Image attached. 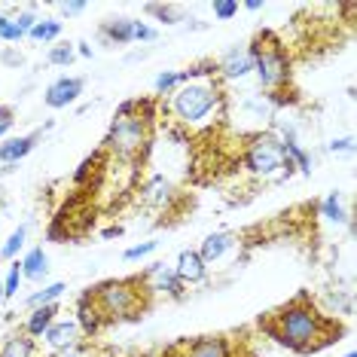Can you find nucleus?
<instances>
[{
    "mask_svg": "<svg viewBox=\"0 0 357 357\" xmlns=\"http://www.w3.org/2000/svg\"><path fill=\"white\" fill-rule=\"evenodd\" d=\"M61 31H64V22L46 15V19H37V25L31 28L28 40H34V43H55V40L61 37Z\"/></svg>",
    "mask_w": 357,
    "mask_h": 357,
    "instance_id": "obj_23",
    "label": "nucleus"
},
{
    "mask_svg": "<svg viewBox=\"0 0 357 357\" xmlns=\"http://www.w3.org/2000/svg\"><path fill=\"white\" fill-rule=\"evenodd\" d=\"M0 61H3V64H15V68H19V64H22V55H15V52H0Z\"/></svg>",
    "mask_w": 357,
    "mask_h": 357,
    "instance_id": "obj_40",
    "label": "nucleus"
},
{
    "mask_svg": "<svg viewBox=\"0 0 357 357\" xmlns=\"http://www.w3.org/2000/svg\"><path fill=\"white\" fill-rule=\"evenodd\" d=\"M25 241H28V226H15V229L10 232V238L3 241V248H0V259L3 263H13V259H19V254L25 250Z\"/></svg>",
    "mask_w": 357,
    "mask_h": 357,
    "instance_id": "obj_24",
    "label": "nucleus"
},
{
    "mask_svg": "<svg viewBox=\"0 0 357 357\" xmlns=\"http://www.w3.org/2000/svg\"><path fill=\"white\" fill-rule=\"evenodd\" d=\"M77 59V50H74V43H59V46H52L50 52H46V61L55 64V68H70Z\"/></svg>",
    "mask_w": 357,
    "mask_h": 357,
    "instance_id": "obj_27",
    "label": "nucleus"
},
{
    "mask_svg": "<svg viewBox=\"0 0 357 357\" xmlns=\"http://www.w3.org/2000/svg\"><path fill=\"white\" fill-rule=\"evenodd\" d=\"M0 303H3V281H0Z\"/></svg>",
    "mask_w": 357,
    "mask_h": 357,
    "instance_id": "obj_42",
    "label": "nucleus"
},
{
    "mask_svg": "<svg viewBox=\"0 0 357 357\" xmlns=\"http://www.w3.org/2000/svg\"><path fill=\"white\" fill-rule=\"evenodd\" d=\"M95 308L101 312L104 324L107 321H128L144 312L147 294L141 290V278H123V281H104L95 290H89Z\"/></svg>",
    "mask_w": 357,
    "mask_h": 357,
    "instance_id": "obj_4",
    "label": "nucleus"
},
{
    "mask_svg": "<svg viewBox=\"0 0 357 357\" xmlns=\"http://www.w3.org/2000/svg\"><path fill=\"white\" fill-rule=\"evenodd\" d=\"M0 40H3V43H22V40H25V34L19 31L13 15H0Z\"/></svg>",
    "mask_w": 357,
    "mask_h": 357,
    "instance_id": "obj_30",
    "label": "nucleus"
},
{
    "mask_svg": "<svg viewBox=\"0 0 357 357\" xmlns=\"http://www.w3.org/2000/svg\"><path fill=\"white\" fill-rule=\"evenodd\" d=\"M165 107L177 126L199 132L223 116V92L217 79H186L168 95Z\"/></svg>",
    "mask_w": 357,
    "mask_h": 357,
    "instance_id": "obj_2",
    "label": "nucleus"
},
{
    "mask_svg": "<svg viewBox=\"0 0 357 357\" xmlns=\"http://www.w3.org/2000/svg\"><path fill=\"white\" fill-rule=\"evenodd\" d=\"M74 321L79 324V330H83V336H95L101 327H104V318H101V312L95 308L92 303V296H79V303H77V314H74Z\"/></svg>",
    "mask_w": 357,
    "mask_h": 357,
    "instance_id": "obj_19",
    "label": "nucleus"
},
{
    "mask_svg": "<svg viewBox=\"0 0 357 357\" xmlns=\"http://www.w3.org/2000/svg\"><path fill=\"white\" fill-rule=\"evenodd\" d=\"M101 40L107 46H128L135 43V19L128 15H110V19L101 22Z\"/></svg>",
    "mask_w": 357,
    "mask_h": 357,
    "instance_id": "obj_14",
    "label": "nucleus"
},
{
    "mask_svg": "<svg viewBox=\"0 0 357 357\" xmlns=\"http://www.w3.org/2000/svg\"><path fill=\"white\" fill-rule=\"evenodd\" d=\"M321 217H327L330 223H348V214H345V208H342V199H339V192H330V196L321 202Z\"/></svg>",
    "mask_w": 357,
    "mask_h": 357,
    "instance_id": "obj_25",
    "label": "nucleus"
},
{
    "mask_svg": "<svg viewBox=\"0 0 357 357\" xmlns=\"http://www.w3.org/2000/svg\"><path fill=\"white\" fill-rule=\"evenodd\" d=\"M83 89H86V79L83 77H59V79H52V83L46 86L43 104L50 110H64V107H70V104L79 101Z\"/></svg>",
    "mask_w": 357,
    "mask_h": 357,
    "instance_id": "obj_8",
    "label": "nucleus"
},
{
    "mask_svg": "<svg viewBox=\"0 0 357 357\" xmlns=\"http://www.w3.org/2000/svg\"><path fill=\"white\" fill-rule=\"evenodd\" d=\"M330 150L333 153H351L354 150V137H339V141L330 144Z\"/></svg>",
    "mask_w": 357,
    "mask_h": 357,
    "instance_id": "obj_38",
    "label": "nucleus"
},
{
    "mask_svg": "<svg viewBox=\"0 0 357 357\" xmlns=\"http://www.w3.org/2000/svg\"><path fill=\"white\" fill-rule=\"evenodd\" d=\"M141 287L144 294H168V296H183V284L177 281L174 266L168 263H153L147 272L141 275Z\"/></svg>",
    "mask_w": 357,
    "mask_h": 357,
    "instance_id": "obj_9",
    "label": "nucleus"
},
{
    "mask_svg": "<svg viewBox=\"0 0 357 357\" xmlns=\"http://www.w3.org/2000/svg\"><path fill=\"white\" fill-rule=\"evenodd\" d=\"M79 342H86V336H83V330H79V324L74 318H59L43 336H40V345H43L50 354L68 351V348H74Z\"/></svg>",
    "mask_w": 357,
    "mask_h": 357,
    "instance_id": "obj_7",
    "label": "nucleus"
},
{
    "mask_svg": "<svg viewBox=\"0 0 357 357\" xmlns=\"http://www.w3.org/2000/svg\"><path fill=\"white\" fill-rule=\"evenodd\" d=\"M64 290H68V284H64V281L43 284V287L34 290V294L25 299V305H28V308H37V305H59V299L64 296Z\"/></svg>",
    "mask_w": 357,
    "mask_h": 357,
    "instance_id": "obj_22",
    "label": "nucleus"
},
{
    "mask_svg": "<svg viewBox=\"0 0 357 357\" xmlns=\"http://www.w3.org/2000/svg\"><path fill=\"white\" fill-rule=\"evenodd\" d=\"M55 321H59V305H37V308H31L28 312L22 333H25L28 339H34V342H40V336H43Z\"/></svg>",
    "mask_w": 357,
    "mask_h": 357,
    "instance_id": "obj_16",
    "label": "nucleus"
},
{
    "mask_svg": "<svg viewBox=\"0 0 357 357\" xmlns=\"http://www.w3.org/2000/svg\"><path fill=\"white\" fill-rule=\"evenodd\" d=\"M15 126V110L6 107V104H0V141H3L6 135H10V128Z\"/></svg>",
    "mask_w": 357,
    "mask_h": 357,
    "instance_id": "obj_37",
    "label": "nucleus"
},
{
    "mask_svg": "<svg viewBox=\"0 0 357 357\" xmlns=\"http://www.w3.org/2000/svg\"><path fill=\"white\" fill-rule=\"evenodd\" d=\"M245 10L248 13H259V10H263V3H259V0H250V3H245Z\"/></svg>",
    "mask_w": 357,
    "mask_h": 357,
    "instance_id": "obj_41",
    "label": "nucleus"
},
{
    "mask_svg": "<svg viewBox=\"0 0 357 357\" xmlns=\"http://www.w3.org/2000/svg\"><path fill=\"white\" fill-rule=\"evenodd\" d=\"M156 37H159V31H156V28H150L147 22L135 19V43H153Z\"/></svg>",
    "mask_w": 357,
    "mask_h": 357,
    "instance_id": "obj_34",
    "label": "nucleus"
},
{
    "mask_svg": "<svg viewBox=\"0 0 357 357\" xmlns=\"http://www.w3.org/2000/svg\"><path fill=\"white\" fill-rule=\"evenodd\" d=\"M0 281H3V299H15L22 281H25V278H22V263H19V259H13V263L6 266V275Z\"/></svg>",
    "mask_w": 357,
    "mask_h": 357,
    "instance_id": "obj_26",
    "label": "nucleus"
},
{
    "mask_svg": "<svg viewBox=\"0 0 357 357\" xmlns=\"http://www.w3.org/2000/svg\"><path fill=\"white\" fill-rule=\"evenodd\" d=\"M147 13L159 15L165 25H174V22L181 19V10H177V6H165V3H147Z\"/></svg>",
    "mask_w": 357,
    "mask_h": 357,
    "instance_id": "obj_32",
    "label": "nucleus"
},
{
    "mask_svg": "<svg viewBox=\"0 0 357 357\" xmlns=\"http://www.w3.org/2000/svg\"><path fill=\"white\" fill-rule=\"evenodd\" d=\"M19 263H22V278H25V281L43 284V281H46V275H50V257H46L43 245H37V248L25 250V254L19 257Z\"/></svg>",
    "mask_w": 357,
    "mask_h": 357,
    "instance_id": "obj_15",
    "label": "nucleus"
},
{
    "mask_svg": "<svg viewBox=\"0 0 357 357\" xmlns=\"http://www.w3.org/2000/svg\"><path fill=\"white\" fill-rule=\"evenodd\" d=\"M86 0H61V3H55V10H59L61 15H68V19H74V15L86 13Z\"/></svg>",
    "mask_w": 357,
    "mask_h": 357,
    "instance_id": "obj_35",
    "label": "nucleus"
},
{
    "mask_svg": "<svg viewBox=\"0 0 357 357\" xmlns=\"http://www.w3.org/2000/svg\"><path fill=\"white\" fill-rule=\"evenodd\" d=\"M183 83V77H181V70H162V74L153 79V89H156V95L159 98H165V95H172L177 86Z\"/></svg>",
    "mask_w": 357,
    "mask_h": 357,
    "instance_id": "obj_28",
    "label": "nucleus"
},
{
    "mask_svg": "<svg viewBox=\"0 0 357 357\" xmlns=\"http://www.w3.org/2000/svg\"><path fill=\"white\" fill-rule=\"evenodd\" d=\"M37 19H40V15L34 13V6H28L25 13H19V15H15V25H19V31L28 37V34H31V28L37 25Z\"/></svg>",
    "mask_w": 357,
    "mask_h": 357,
    "instance_id": "obj_36",
    "label": "nucleus"
},
{
    "mask_svg": "<svg viewBox=\"0 0 357 357\" xmlns=\"http://www.w3.org/2000/svg\"><path fill=\"white\" fill-rule=\"evenodd\" d=\"M250 74H254V55L248 46H232L217 61V77L223 79H245Z\"/></svg>",
    "mask_w": 357,
    "mask_h": 357,
    "instance_id": "obj_10",
    "label": "nucleus"
},
{
    "mask_svg": "<svg viewBox=\"0 0 357 357\" xmlns=\"http://www.w3.org/2000/svg\"><path fill=\"white\" fill-rule=\"evenodd\" d=\"M241 165L257 181H281V177H290V168H294L281 147V137H275L272 132H259L250 137Z\"/></svg>",
    "mask_w": 357,
    "mask_h": 357,
    "instance_id": "obj_5",
    "label": "nucleus"
},
{
    "mask_svg": "<svg viewBox=\"0 0 357 357\" xmlns=\"http://www.w3.org/2000/svg\"><path fill=\"white\" fill-rule=\"evenodd\" d=\"M174 196H177V190L165 174H150L141 186V202L147 208H156V211H165L174 202Z\"/></svg>",
    "mask_w": 357,
    "mask_h": 357,
    "instance_id": "obj_11",
    "label": "nucleus"
},
{
    "mask_svg": "<svg viewBox=\"0 0 357 357\" xmlns=\"http://www.w3.org/2000/svg\"><path fill=\"white\" fill-rule=\"evenodd\" d=\"M147 107H150L147 101H137L135 113H116L107 128V137H104V150L123 162H135L137 156H144V150L150 147V123H153L150 113H144Z\"/></svg>",
    "mask_w": 357,
    "mask_h": 357,
    "instance_id": "obj_3",
    "label": "nucleus"
},
{
    "mask_svg": "<svg viewBox=\"0 0 357 357\" xmlns=\"http://www.w3.org/2000/svg\"><path fill=\"white\" fill-rule=\"evenodd\" d=\"M211 13H214L217 22H229L238 15V0H214V3H211Z\"/></svg>",
    "mask_w": 357,
    "mask_h": 357,
    "instance_id": "obj_31",
    "label": "nucleus"
},
{
    "mask_svg": "<svg viewBox=\"0 0 357 357\" xmlns=\"http://www.w3.org/2000/svg\"><path fill=\"white\" fill-rule=\"evenodd\" d=\"M43 137V132H31V135H19V137H6L0 144V165H19L25 156H31L37 147V141Z\"/></svg>",
    "mask_w": 357,
    "mask_h": 357,
    "instance_id": "obj_13",
    "label": "nucleus"
},
{
    "mask_svg": "<svg viewBox=\"0 0 357 357\" xmlns=\"http://www.w3.org/2000/svg\"><path fill=\"white\" fill-rule=\"evenodd\" d=\"M235 245H238V241H235V235H232V232H211L208 238L202 241L199 257L211 266V263H217V259H223Z\"/></svg>",
    "mask_w": 357,
    "mask_h": 357,
    "instance_id": "obj_18",
    "label": "nucleus"
},
{
    "mask_svg": "<svg viewBox=\"0 0 357 357\" xmlns=\"http://www.w3.org/2000/svg\"><path fill=\"white\" fill-rule=\"evenodd\" d=\"M272 330L278 345L305 354V351H318V348L330 342L333 324L327 314H321L308 303V296H296L294 303H287L272 314Z\"/></svg>",
    "mask_w": 357,
    "mask_h": 357,
    "instance_id": "obj_1",
    "label": "nucleus"
},
{
    "mask_svg": "<svg viewBox=\"0 0 357 357\" xmlns=\"http://www.w3.org/2000/svg\"><path fill=\"white\" fill-rule=\"evenodd\" d=\"M174 275L183 287H192V284H202L208 278V263L199 257L196 248H186L177 254V263H174Z\"/></svg>",
    "mask_w": 357,
    "mask_h": 357,
    "instance_id": "obj_12",
    "label": "nucleus"
},
{
    "mask_svg": "<svg viewBox=\"0 0 357 357\" xmlns=\"http://www.w3.org/2000/svg\"><path fill=\"white\" fill-rule=\"evenodd\" d=\"M281 147H284V153H287L290 165L299 168V172H303V174H312V156H308L305 147L296 141L294 128H287V132H284V137H281Z\"/></svg>",
    "mask_w": 357,
    "mask_h": 357,
    "instance_id": "obj_20",
    "label": "nucleus"
},
{
    "mask_svg": "<svg viewBox=\"0 0 357 357\" xmlns=\"http://www.w3.org/2000/svg\"><path fill=\"white\" fill-rule=\"evenodd\" d=\"M0 357H37V342L25 333H13L0 342Z\"/></svg>",
    "mask_w": 357,
    "mask_h": 357,
    "instance_id": "obj_21",
    "label": "nucleus"
},
{
    "mask_svg": "<svg viewBox=\"0 0 357 357\" xmlns=\"http://www.w3.org/2000/svg\"><path fill=\"white\" fill-rule=\"evenodd\" d=\"M248 50L254 55V74L263 89L275 92V89H281L290 79V59L272 34H259Z\"/></svg>",
    "mask_w": 357,
    "mask_h": 357,
    "instance_id": "obj_6",
    "label": "nucleus"
},
{
    "mask_svg": "<svg viewBox=\"0 0 357 357\" xmlns=\"http://www.w3.org/2000/svg\"><path fill=\"white\" fill-rule=\"evenodd\" d=\"M342 357H357V354H354V351H348V354H342Z\"/></svg>",
    "mask_w": 357,
    "mask_h": 357,
    "instance_id": "obj_43",
    "label": "nucleus"
},
{
    "mask_svg": "<svg viewBox=\"0 0 357 357\" xmlns=\"http://www.w3.org/2000/svg\"><path fill=\"white\" fill-rule=\"evenodd\" d=\"M46 357H101V351L95 345H86L79 342L74 348H68V351H55V354H46Z\"/></svg>",
    "mask_w": 357,
    "mask_h": 357,
    "instance_id": "obj_33",
    "label": "nucleus"
},
{
    "mask_svg": "<svg viewBox=\"0 0 357 357\" xmlns=\"http://www.w3.org/2000/svg\"><path fill=\"white\" fill-rule=\"evenodd\" d=\"M74 50H77V55H83V59H92V46H89L86 40H79V43H74Z\"/></svg>",
    "mask_w": 357,
    "mask_h": 357,
    "instance_id": "obj_39",
    "label": "nucleus"
},
{
    "mask_svg": "<svg viewBox=\"0 0 357 357\" xmlns=\"http://www.w3.org/2000/svg\"><path fill=\"white\" fill-rule=\"evenodd\" d=\"M156 248H159V241H156V238H150V241H141V245H132V248H126L123 259H126V263H137V259H144V257L156 254Z\"/></svg>",
    "mask_w": 357,
    "mask_h": 357,
    "instance_id": "obj_29",
    "label": "nucleus"
},
{
    "mask_svg": "<svg viewBox=\"0 0 357 357\" xmlns=\"http://www.w3.org/2000/svg\"><path fill=\"white\" fill-rule=\"evenodd\" d=\"M186 357H235V345L226 336H202L186 345Z\"/></svg>",
    "mask_w": 357,
    "mask_h": 357,
    "instance_id": "obj_17",
    "label": "nucleus"
}]
</instances>
